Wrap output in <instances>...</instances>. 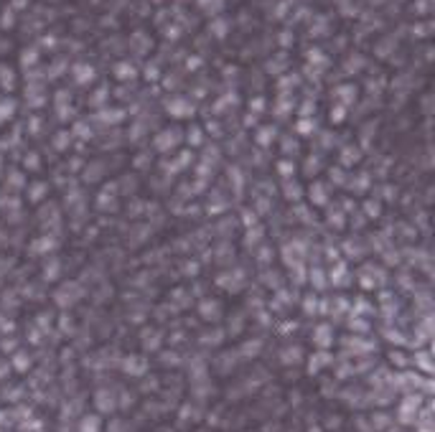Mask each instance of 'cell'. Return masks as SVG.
<instances>
[{"mask_svg": "<svg viewBox=\"0 0 435 432\" xmlns=\"http://www.w3.org/2000/svg\"><path fill=\"white\" fill-rule=\"evenodd\" d=\"M94 407L99 412H115L117 409V394L110 389H97L94 391Z\"/></svg>", "mask_w": 435, "mask_h": 432, "instance_id": "1", "label": "cell"}, {"mask_svg": "<svg viewBox=\"0 0 435 432\" xmlns=\"http://www.w3.org/2000/svg\"><path fill=\"white\" fill-rule=\"evenodd\" d=\"M79 432H99V417L97 414H87L79 422Z\"/></svg>", "mask_w": 435, "mask_h": 432, "instance_id": "4", "label": "cell"}, {"mask_svg": "<svg viewBox=\"0 0 435 432\" xmlns=\"http://www.w3.org/2000/svg\"><path fill=\"white\" fill-rule=\"evenodd\" d=\"M125 371L132 374V376H140V374L145 371V361H143L140 356H127V358H125Z\"/></svg>", "mask_w": 435, "mask_h": 432, "instance_id": "3", "label": "cell"}, {"mask_svg": "<svg viewBox=\"0 0 435 432\" xmlns=\"http://www.w3.org/2000/svg\"><path fill=\"white\" fill-rule=\"evenodd\" d=\"M313 338H316V346H318L321 351H326V348L333 343V331H331L328 326H318L316 333H313Z\"/></svg>", "mask_w": 435, "mask_h": 432, "instance_id": "2", "label": "cell"}]
</instances>
